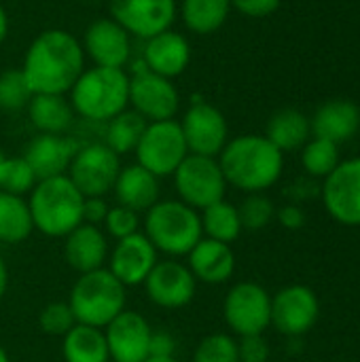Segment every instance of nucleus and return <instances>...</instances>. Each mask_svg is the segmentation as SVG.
I'll list each match as a JSON object with an SVG mask.
<instances>
[{"mask_svg": "<svg viewBox=\"0 0 360 362\" xmlns=\"http://www.w3.org/2000/svg\"><path fill=\"white\" fill-rule=\"evenodd\" d=\"M19 70L34 95H66L85 70L83 45L62 28L42 30L28 45Z\"/></svg>", "mask_w": 360, "mask_h": 362, "instance_id": "1", "label": "nucleus"}, {"mask_svg": "<svg viewBox=\"0 0 360 362\" xmlns=\"http://www.w3.org/2000/svg\"><path fill=\"white\" fill-rule=\"evenodd\" d=\"M282 155L265 136L244 134L229 140L216 159L227 185L244 193H263L280 180Z\"/></svg>", "mask_w": 360, "mask_h": 362, "instance_id": "2", "label": "nucleus"}, {"mask_svg": "<svg viewBox=\"0 0 360 362\" xmlns=\"http://www.w3.org/2000/svg\"><path fill=\"white\" fill-rule=\"evenodd\" d=\"M68 93L74 115L106 123L129 106V74L123 68L91 66L81 72Z\"/></svg>", "mask_w": 360, "mask_h": 362, "instance_id": "3", "label": "nucleus"}, {"mask_svg": "<svg viewBox=\"0 0 360 362\" xmlns=\"http://www.w3.org/2000/svg\"><path fill=\"white\" fill-rule=\"evenodd\" d=\"M83 202L68 174L38 180L28 195L34 229L47 238H66L83 223Z\"/></svg>", "mask_w": 360, "mask_h": 362, "instance_id": "4", "label": "nucleus"}, {"mask_svg": "<svg viewBox=\"0 0 360 362\" xmlns=\"http://www.w3.org/2000/svg\"><path fill=\"white\" fill-rule=\"evenodd\" d=\"M142 227L155 250L170 259L187 257L204 238L199 212L180 199H159L144 212Z\"/></svg>", "mask_w": 360, "mask_h": 362, "instance_id": "5", "label": "nucleus"}, {"mask_svg": "<svg viewBox=\"0 0 360 362\" xmlns=\"http://www.w3.org/2000/svg\"><path fill=\"white\" fill-rule=\"evenodd\" d=\"M127 303V288L106 269L79 274L70 288L68 305L79 325L104 329L117 318Z\"/></svg>", "mask_w": 360, "mask_h": 362, "instance_id": "6", "label": "nucleus"}, {"mask_svg": "<svg viewBox=\"0 0 360 362\" xmlns=\"http://www.w3.org/2000/svg\"><path fill=\"white\" fill-rule=\"evenodd\" d=\"M178 199L202 212L204 208L225 199L227 180L216 157L189 153L172 174Z\"/></svg>", "mask_w": 360, "mask_h": 362, "instance_id": "7", "label": "nucleus"}, {"mask_svg": "<svg viewBox=\"0 0 360 362\" xmlns=\"http://www.w3.org/2000/svg\"><path fill=\"white\" fill-rule=\"evenodd\" d=\"M136 163L155 174L159 180L176 172L182 159L189 155L180 123L174 119L146 123L144 134L136 146Z\"/></svg>", "mask_w": 360, "mask_h": 362, "instance_id": "8", "label": "nucleus"}, {"mask_svg": "<svg viewBox=\"0 0 360 362\" xmlns=\"http://www.w3.org/2000/svg\"><path fill=\"white\" fill-rule=\"evenodd\" d=\"M119 172L121 157L104 142H89L79 146L66 174L83 197H106L112 193Z\"/></svg>", "mask_w": 360, "mask_h": 362, "instance_id": "9", "label": "nucleus"}, {"mask_svg": "<svg viewBox=\"0 0 360 362\" xmlns=\"http://www.w3.org/2000/svg\"><path fill=\"white\" fill-rule=\"evenodd\" d=\"M227 327L240 335H263L272 325V297L257 282H238L223 301Z\"/></svg>", "mask_w": 360, "mask_h": 362, "instance_id": "10", "label": "nucleus"}, {"mask_svg": "<svg viewBox=\"0 0 360 362\" xmlns=\"http://www.w3.org/2000/svg\"><path fill=\"white\" fill-rule=\"evenodd\" d=\"M129 106L146 123L168 121L180 108V93L172 78L159 76L142 66L129 76Z\"/></svg>", "mask_w": 360, "mask_h": 362, "instance_id": "11", "label": "nucleus"}, {"mask_svg": "<svg viewBox=\"0 0 360 362\" xmlns=\"http://www.w3.org/2000/svg\"><path fill=\"white\" fill-rule=\"evenodd\" d=\"M108 11L129 36L146 40L174 25L178 0H108Z\"/></svg>", "mask_w": 360, "mask_h": 362, "instance_id": "12", "label": "nucleus"}, {"mask_svg": "<svg viewBox=\"0 0 360 362\" xmlns=\"http://www.w3.org/2000/svg\"><path fill=\"white\" fill-rule=\"evenodd\" d=\"M178 123L187 148L193 155L219 157L229 142V125L225 115L208 102H193Z\"/></svg>", "mask_w": 360, "mask_h": 362, "instance_id": "13", "label": "nucleus"}, {"mask_svg": "<svg viewBox=\"0 0 360 362\" xmlns=\"http://www.w3.org/2000/svg\"><path fill=\"white\" fill-rule=\"evenodd\" d=\"M142 286L153 305L163 310H180L193 301L197 280L193 278L187 263L168 259L157 261Z\"/></svg>", "mask_w": 360, "mask_h": 362, "instance_id": "14", "label": "nucleus"}, {"mask_svg": "<svg viewBox=\"0 0 360 362\" xmlns=\"http://www.w3.org/2000/svg\"><path fill=\"white\" fill-rule=\"evenodd\" d=\"M110 362H144L151 356L153 327L132 310H123L104 329Z\"/></svg>", "mask_w": 360, "mask_h": 362, "instance_id": "15", "label": "nucleus"}, {"mask_svg": "<svg viewBox=\"0 0 360 362\" xmlns=\"http://www.w3.org/2000/svg\"><path fill=\"white\" fill-rule=\"evenodd\" d=\"M320 314L318 297L303 284H293L272 297V325L286 337L308 333Z\"/></svg>", "mask_w": 360, "mask_h": 362, "instance_id": "16", "label": "nucleus"}, {"mask_svg": "<svg viewBox=\"0 0 360 362\" xmlns=\"http://www.w3.org/2000/svg\"><path fill=\"white\" fill-rule=\"evenodd\" d=\"M323 202L335 221L352 227L360 225V157L339 161L325 178Z\"/></svg>", "mask_w": 360, "mask_h": 362, "instance_id": "17", "label": "nucleus"}, {"mask_svg": "<svg viewBox=\"0 0 360 362\" xmlns=\"http://www.w3.org/2000/svg\"><path fill=\"white\" fill-rule=\"evenodd\" d=\"M81 45L93 66L125 70L132 59V36L112 17L91 21L83 32Z\"/></svg>", "mask_w": 360, "mask_h": 362, "instance_id": "18", "label": "nucleus"}, {"mask_svg": "<svg viewBox=\"0 0 360 362\" xmlns=\"http://www.w3.org/2000/svg\"><path fill=\"white\" fill-rule=\"evenodd\" d=\"M159 252L149 242V238L138 231L129 238L117 240L112 252H108V272L127 288L142 286L151 269L157 265Z\"/></svg>", "mask_w": 360, "mask_h": 362, "instance_id": "19", "label": "nucleus"}, {"mask_svg": "<svg viewBox=\"0 0 360 362\" xmlns=\"http://www.w3.org/2000/svg\"><path fill=\"white\" fill-rule=\"evenodd\" d=\"M191 64V42L185 34L174 32L172 28L146 38L142 51V66L159 76L176 78Z\"/></svg>", "mask_w": 360, "mask_h": 362, "instance_id": "20", "label": "nucleus"}, {"mask_svg": "<svg viewBox=\"0 0 360 362\" xmlns=\"http://www.w3.org/2000/svg\"><path fill=\"white\" fill-rule=\"evenodd\" d=\"M76 151V140L64 134H38L28 142L25 153L21 157L30 163L36 178L45 180L51 176L66 174Z\"/></svg>", "mask_w": 360, "mask_h": 362, "instance_id": "21", "label": "nucleus"}, {"mask_svg": "<svg viewBox=\"0 0 360 362\" xmlns=\"http://www.w3.org/2000/svg\"><path fill=\"white\" fill-rule=\"evenodd\" d=\"M108 252V238L102 227L81 223L64 238V259L79 274L102 269Z\"/></svg>", "mask_w": 360, "mask_h": 362, "instance_id": "22", "label": "nucleus"}, {"mask_svg": "<svg viewBox=\"0 0 360 362\" xmlns=\"http://www.w3.org/2000/svg\"><path fill=\"white\" fill-rule=\"evenodd\" d=\"M187 259V267L193 278L204 284H223L236 272V255L231 246L210 238H202Z\"/></svg>", "mask_w": 360, "mask_h": 362, "instance_id": "23", "label": "nucleus"}, {"mask_svg": "<svg viewBox=\"0 0 360 362\" xmlns=\"http://www.w3.org/2000/svg\"><path fill=\"white\" fill-rule=\"evenodd\" d=\"M112 193H115L119 206H125L140 214L159 202L161 187H159V178L155 174H151L149 170H144L138 163H132V165L121 168L117 182L112 187Z\"/></svg>", "mask_w": 360, "mask_h": 362, "instance_id": "24", "label": "nucleus"}, {"mask_svg": "<svg viewBox=\"0 0 360 362\" xmlns=\"http://www.w3.org/2000/svg\"><path fill=\"white\" fill-rule=\"evenodd\" d=\"M359 127L360 110L350 100H331L323 104L310 121L314 138H323L333 144L350 140L356 136Z\"/></svg>", "mask_w": 360, "mask_h": 362, "instance_id": "25", "label": "nucleus"}, {"mask_svg": "<svg viewBox=\"0 0 360 362\" xmlns=\"http://www.w3.org/2000/svg\"><path fill=\"white\" fill-rule=\"evenodd\" d=\"M25 110L30 123L40 134H66L74 123V110L66 95L36 93Z\"/></svg>", "mask_w": 360, "mask_h": 362, "instance_id": "26", "label": "nucleus"}, {"mask_svg": "<svg viewBox=\"0 0 360 362\" xmlns=\"http://www.w3.org/2000/svg\"><path fill=\"white\" fill-rule=\"evenodd\" d=\"M231 13V0H180L178 15L185 28L197 36L219 32Z\"/></svg>", "mask_w": 360, "mask_h": 362, "instance_id": "27", "label": "nucleus"}, {"mask_svg": "<svg viewBox=\"0 0 360 362\" xmlns=\"http://www.w3.org/2000/svg\"><path fill=\"white\" fill-rule=\"evenodd\" d=\"M62 356L64 362H110L104 331L76 322L62 337Z\"/></svg>", "mask_w": 360, "mask_h": 362, "instance_id": "28", "label": "nucleus"}, {"mask_svg": "<svg viewBox=\"0 0 360 362\" xmlns=\"http://www.w3.org/2000/svg\"><path fill=\"white\" fill-rule=\"evenodd\" d=\"M310 134V119L295 108H284L272 115L265 129V138L282 153L301 148L308 142Z\"/></svg>", "mask_w": 360, "mask_h": 362, "instance_id": "29", "label": "nucleus"}, {"mask_svg": "<svg viewBox=\"0 0 360 362\" xmlns=\"http://www.w3.org/2000/svg\"><path fill=\"white\" fill-rule=\"evenodd\" d=\"M34 231L30 206L25 197L0 191V242L19 244Z\"/></svg>", "mask_w": 360, "mask_h": 362, "instance_id": "30", "label": "nucleus"}, {"mask_svg": "<svg viewBox=\"0 0 360 362\" xmlns=\"http://www.w3.org/2000/svg\"><path fill=\"white\" fill-rule=\"evenodd\" d=\"M202 218V231L204 238L223 242V244H231L240 238L242 223H240V214H238V206H233L227 199H221L208 208H204L199 212Z\"/></svg>", "mask_w": 360, "mask_h": 362, "instance_id": "31", "label": "nucleus"}, {"mask_svg": "<svg viewBox=\"0 0 360 362\" xmlns=\"http://www.w3.org/2000/svg\"><path fill=\"white\" fill-rule=\"evenodd\" d=\"M146 121L132 108L119 112L110 121H106V132H104V144L115 151L119 157L134 153L142 134H144Z\"/></svg>", "mask_w": 360, "mask_h": 362, "instance_id": "32", "label": "nucleus"}, {"mask_svg": "<svg viewBox=\"0 0 360 362\" xmlns=\"http://www.w3.org/2000/svg\"><path fill=\"white\" fill-rule=\"evenodd\" d=\"M301 163L308 174L327 178L339 163L337 144L323 140V138H314V140L306 142L303 153H301Z\"/></svg>", "mask_w": 360, "mask_h": 362, "instance_id": "33", "label": "nucleus"}, {"mask_svg": "<svg viewBox=\"0 0 360 362\" xmlns=\"http://www.w3.org/2000/svg\"><path fill=\"white\" fill-rule=\"evenodd\" d=\"M38 178L30 163L23 157H6L0 174V191L11 195H30V191L36 187Z\"/></svg>", "mask_w": 360, "mask_h": 362, "instance_id": "34", "label": "nucleus"}, {"mask_svg": "<svg viewBox=\"0 0 360 362\" xmlns=\"http://www.w3.org/2000/svg\"><path fill=\"white\" fill-rule=\"evenodd\" d=\"M32 89L28 87L19 68H8L0 72V110L17 112L23 110L32 100Z\"/></svg>", "mask_w": 360, "mask_h": 362, "instance_id": "35", "label": "nucleus"}, {"mask_svg": "<svg viewBox=\"0 0 360 362\" xmlns=\"http://www.w3.org/2000/svg\"><path fill=\"white\" fill-rule=\"evenodd\" d=\"M238 214H240L242 229L261 231L274 221L276 208L269 197H265L261 193H248V197L238 206Z\"/></svg>", "mask_w": 360, "mask_h": 362, "instance_id": "36", "label": "nucleus"}, {"mask_svg": "<svg viewBox=\"0 0 360 362\" xmlns=\"http://www.w3.org/2000/svg\"><path fill=\"white\" fill-rule=\"evenodd\" d=\"M193 362H240L238 341L227 333H212L197 344Z\"/></svg>", "mask_w": 360, "mask_h": 362, "instance_id": "37", "label": "nucleus"}, {"mask_svg": "<svg viewBox=\"0 0 360 362\" xmlns=\"http://www.w3.org/2000/svg\"><path fill=\"white\" fill-rule=\"evenodd\" d=\"M74 325H76V318L68 301L47 303L38 314V327L42 329L45 335H51V337H64Z\"/></svg>", "mask_w": 360, "mask_h": 362, "instance_id": "38", "label": "nucleus"}, {"mask_svg": "<svg viewBox=\"0 0 360 362\" xmlns=\"http://www.w3.org/2000/svg\"><path fill=\"white\" fill-rule=\"evenodd\" d=\"M104 229L108 235H112L115 240H123L129 238L134 233L140 231V214L125 208V206H115L108 210L106 218H104Z\"/></svg>", "mask_w": 360, "mask_h": 362, "instance_id": "39", "label": "nucleus"}, {"mask_svg": "<svg viewBox=\"0 0 360 362\" xmlns=\"http://www.w3.org/2000/svg\"><path fill=\"white\" fill-rule=\"evenodd\" d=\"M240 362H267L269 361V344L263 335H246L238 341Z\"/></svg>", "mask_w": 360, "mask_h": 362, "instance_id": "40", "label": "nucleus"}, {"mask_svg": "<svg viewBox=\"0 0 360 362\" xmlns=\"http://www.w3.org/2000/svg\"><path fill=\"white\" fill-rule=\"evenodd\" d=\"M282 0H231V8L240 11L246 17L261 19L278 11Z\"/></svg>", "mask_w": 360, "mask_h": 362, "instance_id": "41", "label": "nucleus"}, {"mask_svg": "<svg viewBox=\"0 0 360 362\" xmlns=\"http://www.w3.org/2000/svg\"><path fill=\"white\" fill-rule=\"evenodd\" d=\"M110 206L106 204V197H85L83 202V223L87 225H104V218L108 214Z\"/></svg>", "mask_w": 360, "mask_h": 362, "instance_id": "42", "label": "nucleus"}, {"mask_svg": "<svg viewBox=\"0 0 360 362\" xmlns=\"http://www.w3.org/2000/svg\"><path fill=\"white\" fill-rule=\"evenodd\" d=\"M176 352V341L170 333L166 331H153L151 339V356L155 358H174Z\"/></svg>", "mask_w": 360, "mask_h": 362, "instance_id": "43", "label": "nucleus"}, {"mask_svg": "<svg viewBox=\"0 0 360 362\" xmlns=\"http://www.w3.org/2000/svg\"><path fill=\"white\" fill-rule=\"evenodd\" d=\"M278 221L282 227L291 229V231H297L306 225V214L299 206H284L282 210H278Z\"/></svg>", "mask_w": 360, "mask_h": 362, "instance_id": "44", "label": "nucleus"}, {"mask_svg": "<svg viewBox=\"0 0 360 362\" xmlns=\"http://www.w3.org/2000/svg\"><path fill=\"white\" fill-rule=\"evenodd\" d=\"M8 28H11L8 13H6V8H4V6H2V2H0V45L6 40V36H8Z\"/></svg>", "mask_w": 360, "mask_h": 362, "instance_id": "45", "label": "nucleus"}, {"mask_svg": "<svg viewBox=\"0 0 360 362\" xmlns=\"http://www.w3.org/2000/svg\"><path fill=\"white\" fill-rule=\"evenodd\" d=\"M6 288H8V267H6V263H4V259L0 255V301L6 295Z\"/></svg>", "mask_w": 360, "mask_h": 362, "instance_id": "46", "label": "nucleus"}, {"mask_svg": "<svg viewBox=\"0 0 360 362\" xmlns=\"http://www.w3.org/2000/svg\"><path fill=\"white\" fill-rule=\"evenodd\" d=\"M144 362H178L176 358H155V356H149Z\"/></svg>", "mask_w": 360, "mask_h": 362, "instance_id": "47", "label": "nucleus"}, {"mask_svg": "<svg viewBox=\"0 0 360 362\" xmlns=\"http://www.w3.org/2000/svg\"><path fill=\"white\" fill-rule=\"evenodd\" d=\"M0 362H8V354H6V350L2 348V344H0Z\"/></svg>", "mask_w": 360, "mask_h": 362, "instance_id": "48", "label": "nucleus"}, {"mask_svg": "<svg viewBox=\"0 0 360 362\" xmlns=\"http://www.w3.org/2000/svg\"><path fill=\"white\" fill-rule=\"evenodd\" d=\"M4 159H6V155L2 153V148H0V174H2V165H4Z\"/></svg>", "mask_w": 360, "mask_h": 362, "instance_id": "49", "label": "nucleus"}]
</instances>
